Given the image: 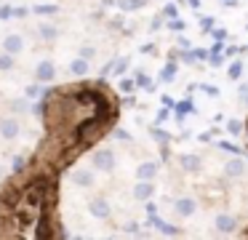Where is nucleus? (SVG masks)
<instances>
[{
  "label": "nucleus",
  "instance_id": "aec40b11",
  "mask_svg": "<svg viewBox=\"0 0 248 240\" xmlns=\"http://www.w3.org/2000/svg\"><path fill=\"white\" fill-rule=\"evenodd\" d=\"M93 53H96V51H93V46H83L80 48V59H86V62H88V59H93Z\"/></svg>",
  "mask_w": 248,
  "mask_h": 240
},
{
  "label": "nucleus",
  "instance_id": "a211bd4d",
  "mask_svg": "<svg viewBox=\"0 0 248 240\" xmlns=\"http://www.w3.org/2000/svg\"><path fill=\"white\" fill-rule=\"evenodd\" d=\"M11 67H14V56L3 51L0 53V69H11Z\"/></svg>",
  "mask_w": 248,
  "mask_h": 240
},
{
  "label": "nucleus",
  "instance_id": "7ed1b4c3",
  "mask_svg": "<svg viewBox=\"0 0 248 240\" xmlns=\"http://www.w3.org/2000/svg\"><path fill=\"white\" fill-rule=\"evenodd\" d=\"M216 232H221V235H232L237 229V216H232V213H219V216H216Z\"/></svg>",
  "mask_w": 248,
  "mask_h": 240
},
{
  "label": "nucleus",
  "instance_id": "dca6fc26",
  "mask_svg": "<svg viewBox=\"0 0 248 240\" xmlns=\"http://www.w3.org/2000/svg\"><path fill=\"white\" fill-rule=\"evenodd\" d=\"M40 37H43V40H56V35H59V32H56V27H51V24H40Z\"/></svg>",
  "mask_w": 248,
  "mask_h": 240
},
{
  "label": "nucleus",
  "instance_id": "9b49d317",
  "mask_svg": "<svg viewBox=\"0 0 248 240\" xmlns=\"http://www.w3.org/2000/svg\"><path fill=\"white\" fill-rule=\"evenodd\" d=\"M72 181H75L78 187H91V184H93L91 168H78V171H72Z\"/></svg>",
  "mask_w": 248,
  "mask_h": 240
},
{
  "label": "nucleus",
  "instance_id": "412c9836",
  "mask_svg": "<svg viewBox=\"0 0 248 240\" xmlns=\"http://www.w3.org/2000/svg\"><path fill=\"white\" fill-rule=\"evenodd\" d=\"M125 67H128V59H120V62L115 64V67H109V69H115V75H123Z\"/></svg>",
  "mask_w": 248,
  "mask_h": 240
},
{
  "label": "nucleus",
  "instance_id": "c9c22d12",
  "mask_svg": "<svg viewBox=\"0 0 248 240\" xmlns=\"http://www.w3.org/2000/svg\"><path fill=\"white\" fill-rule=\"evenodd\" d=\"M115 3H118V0H104V5H115Z\"/></svg>",
  "mask_w": 248,
  "mask_h": 240
},
{
  "label": "nucleus",
  "instance_id": "b1692460",
  "mask_svg": "<svg viewBox=\"0 0 248 240\" xmlns=\"http://www.w3.org/2000/svg\"><path fill=\"white\" fill-rule=\"evenodd\" d=\"M11 11L14 8H8V5H0V19H8V16H11Z\"/></svg>",
  "mask_w": 248,
  "mask_h": 240
},
{
  "label": "nucleus",
  "instance_id": "f257e3e1",
  "mask_svg": "<svg viewBox=\"0 0 248 240\" xmlns=\"http://www.w3.org/2000/svg\"><path fill=\"white\" fill-rule=\"evenodd\" d=\"M109 117H112V110H109V107L96 110V115L88 117V120H83L80 126H78V142L91 144V142H96V139H102L104 131L109 128Z\"/></svg>",
  "mask_w": 248,
  "mask_h": 240
},
{
  "label": "nucleus",
  "instance_id": "393cba45",
  "mask_svg": "<svg viewBox=\"0 0 248 240\" xmlns=\"http://www.w3.org/2000/svg\"><path fill=\"white\" fill-rule=\"evenodd\" d=\"M176 14H179V8H176L173 3H168V5H166V16H176Z\"/></svg>",
  "mask_w": 248,
  "mask_h": 240
},
{
  "label": "nucleus",
  "instance_id": "a878e982",
  "mask_svg": "<svg viewBox=\"0 0 248 240\" xmlns=\"http://www.w3.org/2000/svg\"><path fill=\"white\" fill-rule=\"evenodd\" d=\"M211 35H214L216 40H224V37H227V30H214V32H211Z\"/></svg>",
  "mask_w": 248,
  "mask_h": 240
},
{
  "label": "nucleus",
  "instance_id": "bb28decb",
  "mask_svg": "<svg viewBox=\"0 0 248 240\" xmlns=\"http://www.w3.org/2000/svg\"><path fill=\"white\" fill-rule=\"evenodd\" d=\"M11 16H19V19H24V16H27V8H14Z\"/></svg>",
  "mask_w": 248,
  "mask_h": 240
},
{
  "label": "nucleus",
  "instance_id": "f8f14e48",
  "mask_svg": "<svg viewBox=\"0 0 248 240\" xmlns=\"http://www.w3.org/2000/svg\"><path fill=\"white\" fill-rule=\"evenodd\" d=\"M136 176H139V179H155L157 176V163L155 160H144V163L136 168Z\"/></svg>",
  "mask_w": 248,
  "mask_h": 240
},
{
  "label": "nucleus",
  "instance_id": "1a4fd4ad",
  "mask_svg": "<svg viewBox=\"0 0 248 240\" xmlns=\"http://www.w3.org/2000/svg\"><path fill=\"white\" fill-rule=\"evenodd\" d=\"M54 75H56V67H54V62H40L38 67H35V78L40 80V83H51L54 80Z\"/></svg>",
  "mask_w": 248,
  "mask_h": 240
},
{
  "label": "nucleus",
  "instance_id": "c756f323",
  "mask_svg": "<svg viewBox=\"0 0 248 240\" xmlns=\"http://www.w3.org/2000/svg\"><path fill=\"white\" fill-rule=\"evenodd\" d=\"M120 88H123V91H131V88H134V80H123V83H120Z\"/></svg>",
  "mask_w": 248,
  "mask_h": 240
},
{
  "label": "nucleus",
  "instance_id": "2eb2a0df",
  "mask_svg": "<svg viewBox=\"0 0 248 240\" xmlns=\"http://www.w3.org/2000/svg\"><path fill=\"white\" fill-rule=\"evenodd\" d=\"M35 14L54 16V14H59V5H56V3H38V5H35Z\"/></svg>",
  "mask_w": 248,
  "mask_h": 240
},
{
  "label": "nucleus",
  "instance_id": "cd10ccee",
  "mask_svg": "<svg viewBox=\"0 0 248 240\" xmlns=\"http://www.w3.org/2000/svg\"><path fill=\"white\" fill-rule=\"evenodd\" d=\"M168 27H171V30H179V32H182V30H184V21H179V19H176V21H171Z\"/></svg>",
  "mask_w": 248,
  "mask_h": 240
},
{
  "label": "nucleus",
  "instance_id": "0eeeda50",
  "mask_svg": "<svg viewBox=\"0 0 248 240\" xmlns=\"http://www.w3.org/2000/svg\"><path fill=\"white\" fill-rule=\"evenodd\" d=\"M173 211L179 213V216H192L195 211H198V200H192V197H179L176 203H173Z\"/></svg>",
  "mask_w": 248,
  "mask_h": 240
},
{
  "label": "nucleus",
  "instance_id": "ddd939ff",
  "mask_svg": "<svg viewBox=\"0 0 248 240\" xmlns=\"http://www.w3.org/2000/svg\"><path fill=\"white\" fill-rule=\"evenodd\" d=\"M179 165H182L184 171H189V174H195V171H200V158H195V155H182V158H179Z\"/></svg>",
  "mask_w": 248,
  "mask_h": 240
},
{
  "label": "nucleus",
  "instance_id": "7c9ffc66",
  "mask_svg": "<svg viewBox=\"0 0 248 240\" xmlns=\"http://www.w3.org/2000/svg\"><path fill=\"white\" fill-rule=\"evenodd\" d=\"M195 59H200V62H203V59H208V51H195Z\"/></svg>",
  "mask_w": 248,
  "mask_h": 240
},
{
  "label": "nucleus",
  "instance_id": "f03ea898",
  "mask_svg": "<svg viewBox=\"0 0 248 240\" xmlns=\"http://www.w3.org/2000/svg\"><path fill=\"white\" fill-rule=\"evenodd\" d=\"M91 163H93V168L96 171H104V174H109V171L115 168V152L112 149H96L93 152V158H91Z\"/></svg>",
  "mask_w": 248,
  "mask_h": 240
},
{
  "label": "nucleus",
  "instance_id": "39448f33",
  "mask_svg": "<svg viewBox=\"0 0 248 240\" xmlns=\"http://www.w3.org/2000/svg\"><path fill=\"white\" fill-rule=\"evenodd\" d=\"M88 211H91V216H96V219H107L109 213H112V206H109L104 197H93V200L88 203Z\"/></svg>",
  "mask_w": 248,
  "mask_h": 240
},
{
  "label": "nucleus",
  "instance_id": "c85d7f7f",
  "mask_svg": "<svg viewBox=\"0 0 248 240\" xmlns=\"http://www.w3.org/2000/svg\"><path fill=\"white\" fill-rule=\"evenodd\" d=\"M144 3H147V0H128V5H131V8H141Z\"/></svg>",
  "mask_w": 248,
  "mask_h": 240
},
{
  "label": "nucleus",
  "instance_id": "5701e85b",
  "mask_svg": "<svg viewBox=\"0 0 248 240\" xmlns=\"http://www.w3.org/2000/svg\"><path fill=\"white\" fill-rule=\"evenodd\" d=\"M14 110H16V112H24V110H27V101H24V99L14 101Z\"/></svg>",
  "mask_w": 248,
  "mask_h": 240
},
{
  "label": "nucleus",
  "instance_id": "6e6552de",
  "mask_svg": "<svg viewBox=\"0 0 248 240\" xmlns=\"http://www.w3.org/2000/svg\"><path fill=\"white\" fill-rule=\"evenodd\" d=\"M155 195V184L152 179H139V184H134V197L136 200H150Z\"/></svg>",
  "mask_w": 248,
  "mask_h": 240
},
{
  "label": "nucleus",
  "instance_id": "4468645a",
  "mask_svg": "<svg viewBox=\"0 0 248 240\" xmlns=\"http://www.w3.org/2000/svg\"><path fill=\"white\" fill-rule=\"evenodd\" d=\"M70 72H72V75H78V78L88 75V62H86V59H80V56L72 59V62H70Z\"/></svg>",
  "mask_w": 248,
  "mask_h": 240
},
{
  "label": "nucleus",
  "instance_id": "f704fd0d",
  "mask_svg": "<svg viewBox=\"0 0 248 240\" xmlns=\"http://www.w3.org/2000/svg\"><path fill=\"white\" fill-rule=\"evenodd\" d=\"M189 5H192V8H200V0H189Z\"/></svg>",
  "mask_w": 248,
  "mask_h": 240
},
{
  "label": "nucleus",
  "instance_id": "423d86ee",
  "mask_svg": "<svg viewBox=\"0 0 248 240\" xmlns=\"http://www.w3.org/2000/svg\"><path fill=\"white\" fill-rule=\"evenodd\" d=\"M3 51L11 53V56L22 53V51H24V37L16 35V32H14V35H6V37H3Z\"/></svg>",
  "mask_w": 248,
  "mask_h": 240
},
{
  "label": "nucleus",
  "instance_id": "6ab92c4d",
  "mask_svg": "<svg viewBox=\"0 0 248 240\" xmlns=\"http://www.w3.org/2000/svg\"><path fill=\"white\" fill-rule=\"evenodd\" d=\"M240 120H230V123H227V131H230L232 133V136H237V133H240Z\"/></svg>",
  "mask_w": 248,
  "mask_h": 240
},
{
  "label": "nucleus",
  "instance_id": "f3484780",
  "mask_svg": "<svg viewBox=\"0 0 248 240\" xmlns=\"http://www.w3.org/2000/svg\"><path fill=\"white\" fill-rule=\"evenodd\" d=\"M240 75H243V62H232L230 64V78L232 80H240Z\"/></svg>",
  "mask_w": 248,
  "mask_h": 240
},
{
  "label": "nucleus",
  "instance_id": "20e7f679",
  "mask_svg": "<svg viewBox=\"0 0 248 240\" xmlns=\"http://www.w3.org/2000/svg\"><path fill=\"white\" fill-rule=\"evenodd\" d=\"M19 131H22V126H19L16 117H3V120H0V136H3V139L11 142V139L19 136Z\"/></svg>",
  "mask_w": 248,
  "mask_h": 240
},
{
  "label": "nucleus",
  "instance_id": "72a5a7b5",
  "mask_svg": "<svg viewBox=\"0 0 248 240\" xmlns=\"http://www.w3.org/2000/svg\"><path fill=\"white\" fill-rule=\"evenodd\" d=\"M125 232H134V235H136V232H139V227H136V224H134V222H131V224H128V227H125Z\"/></svg>",
  "mask_w": 248,
  "mask_h": 240
},
{
  "label": "nucleus",
  "instance_id": "2f4dec72",
  "mask_svg": "<svg viewBox=\"0 0 248 240\" xmlns=\"http://www.w3.org/2000/svg\"><path fill=\"white\" fill-rule=\"evenodd\" d=\"M27 96H38V85H27Z\"/></svg>",
  "mask_w": 248,
  "mask_h": 240
},
{
  "label": "nucleus",
  "instance_id": "473e14b6",
  "mask_svg": "<svg viewBox=\"0 0 248 240\" xmlns=\"http://www.w3.org/2000/svg\"><path fill=\"white\" fill-rule=\"evenodd\" d=\"M118 139H120V142H131V136L125 131H118Z\"/></svg>",
  "mask_w": 248,
  "mask_h": 240
},
{
  "label": "nucleus",
  "instance_id": "4be33fe9",
  "mask_svg": "<svg viewBox=\"0 0 248 240\" xmlns=\"http://www.w3.org/2000/svg\"><path fill=\"white\" fill-rule=\"evenodd\" d=\"M24 163H27V160H24V155H16V158H14V171H22Z\"/></svg>",
  "mask_w": 248,
  "mask_h": 240
},
{
  "label": "nucleus",
  "instance_id": "9d476101",
  "mask_svg": "<svg viewBox=\"0 0 248 240\" xmlns=\"http://www.w3.org/2000/svg\"><path fill=\"white\" fill-rule=\"evenodd\" d=\"M224 174L230 176V179H237V176H243V174H246V163H243L240 158H232V160H227V165H224Z\"/></svg>",
  "mask_w": 248,
  "mask_h": 240
}]
</instances>
